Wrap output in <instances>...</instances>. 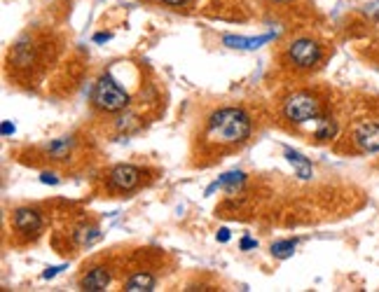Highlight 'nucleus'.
Segmentation results:
<instances>
[{
  "mask_svg": "<svg viewBox=\"0 0 379 292\" xmlns=\"http://www.w3.org/2000/svg\"><path fill=\"white\" fill-rule=\"evenodd\" d=\"M253 122L241 108L228 105L211 112L206 119L202 143L206 150H235L251 138Z\"/></svg>",
  "mask_w": 379,
  "mask_h": 292,
  "instance_id": "f257e3e1",
  "label": "nucleus"
},
{
  "mask_svg": "<svg viewBox=\"0 0 379 292\" xmlns=\"http://www.w3.org/2000/svg\"><path fill=\"white\" fill-rule=\"evenodd\" d=\"M283 117L292 124L316 122L321 117V101L314 94H309V91H297V94L285 98Z\"/></svg>",
  "mask_w": 379,
  "mask_h": 292,
  "instance_id": "f03ea898",
  "label": "nucleus"
},
{
  "mask_svg": "<svg viewBox=\"0 0 379 292\" xmlns=\"http://www.w3.org/2000/svg\"><path fill=\"white\" fill-rule=\"evenodd\" d=\"M91 101L101 112H119L129 105V94L119 87L117 79L112 75H103L96 82L94 94H91Z\"/></svg>",
  "mask_w": 379,
  "mask_h": 292,
  "instance_id": "7ed1b4c3",
  "label": "nucleus"
},
{
  "mask_svg": "<svg viewBox=\"0 0 379 292\" xmlns=\"http://www.w3.org/2000/svg\"><path fill=\"white\" fill-rule=\"evenodd\" d=\"M285 59H288L292 68L311 70L323 61V47L311 38H297L285 49Z\"/></svg>",
  "mask_w": 379,
  "mask_h": 292,
  "instance_id": "20e7f679",
  "label": "nucleus"
},
{
  "mask_svg": "<svg viewBox=\"0 0 379 292\" xmlns=\"http://www.w3.org/2000/svg\"><path fill=\"white\" fill-rule=\"evenodd\" d=\"M141 180H143V171L131 164H119L108 174V185L115 192H122V194L138 190Z\"/></svg>",
  "mask_w": 379,
  "mask_h": 292,
  "instance_id": "39448f33",
  "label": "nucleus"
},
{
  "mask_svg": "<svg viewBox=\"0 0 379 292\" xmlns=\"http://www.w3.org/2000/svg\"><path fill=\"white\" fill-rule=\"evenodd\" d=\"M43 215L38 213L36 208H17L15 215H12V227H15L17 234L22 236H38L43 231Z\"/></svg>",
  "mask_w": 379,
  "mask_h": 292,
  "instance_id": "423d86ee",
  "label": "nucleus"
},
{
  "mask_svg": "<svg viewBox=\"0 0 379 292\" xmlns=\"http://www.w3.org/2000/svg\"><path fill=\"white\" fill-rule=\"evenodd\" d=\"M354 143L361 152H379V124L363 122L354 131Z\"/></svg>",
  "mask_w": 379,
  "mask_h": 292,
  "instance_id": "0eeeda50",
  "label": "nucleus"
},
{
  "mask_svg": "<svg viewBox=\"0 0 379 292\" xmlns=\"http://www.w3.org/2000/svg\"><path fill=\"white\" fill-rule=\"evenodd\" d=\"M108 285H110V271L105 267L89 269L87 274L82 276V281H80V288L87 292H103Z\"/></svg>",
  "mask_w": 379,
  "mask_h": 292,
  "instance_id": "6e6552de",
  "label": "nucleus"
},
{
  "mask_svg": "<svg viewBox=\"0 0 379 292\" xmlns=\"http://www.w3.org/2000/svg\"><path fill=\"white\" fill-rule=\"evenodd\" d=\"M274 40V33H267V36H258V38H241V36H225L223 43L232 49H258L260 45Z\"/></svg>",
  "mask_w": 379,
  "mask_h": 292,
  "instance_id": "1a4fd4ad",
  "label": "nucleus"
},
{
  "mask_svg": "<svg viewBox=\"0 0 379 292\" xmlns=\"http://www.w3.org/2000/svg\"><path fill=\"white\" fill-rule=\"evenodd\" d=\"M155 285H157L155 276L148 274V271H138V274H134L124 281V290L126 292H152Z\"/></svg>",
  "mask_w": 379,
  "mask_h": 292,
  "instance_id": "9d476101",
  "label": "nucleus"
},
{
  "mask_svg": "<svg viewBox=\"0 0 379 292\" xmlns=\"http://www.w3.org/2000/svg\"><path fill=\"white\" fill-rule=\"evenodd\" d=\"M337 136V122L332 117H318L316 119V131H314V138L316 141H332Z\"/></svg>",
  "mask_w": 379,
  "mask_h": 292,
  "instance_id": "9b49d317",
  "label": "nucleus"
},
{
  "mask_svg": "<svg viewBox=\"0 0 379 292\" xmlns=\"http://www.w3.org/2000/svg\"><path fill=\"white\" fill-rule=\"evenodd\" d=\"M285 159H288V162H290L292 166H295V169H297V176H300L302 180H309V178H311V164L300 155V152L285 150Z\"/></svg>",
  "mask_w": 379,
  "mask_h": 292,
  "instance_id": "f8f14e48",
  "label": "nucleus"
},
{
  "mask_svg": "<svg viewBox=\"0 0 379 292\" xmlns=\"http://www.w3.org/2000/svg\"><path fill=\"white\" fill-rule=\"evenodd\" d=\"M246 180V176L241 174V171H230V174L221 176L218 180L211 185V187H228V190H237L239 185H241Z\"/></svg>",
  "mask_w": 379,
  "mask_h": 292,
  "instance_id": "ddd939ff",
  "label": "nucleus"
},
{
  "mask_svg": "<svg viewBox=\"0 0 379 292\" xmlns=\"http://www.w3.org/2000/svg\"><path fill=\"white\" fill-rule=\"evenodd\" d=\"M70 145H73V138H59V141L47 145V152H50V155L54 157V159H64V157H68Z\"/></svg>",
  "mask_w": 379,
  "mask_h": 292,
  "instance_id": "4468645a",
  "label": "nucleus"
},
{
  "mask_svg": "<svg viewBox=\"0 0 379 292\" xmlns=\"http://www.w3.org/2000/svg\"><path fill=\"white\" fill-rule=\"evenodd\" d=\"M295 241H276L272 243V255L278 257V260H285V257H290L295 253Z\"/></svg>",
  "mask_w": 379,
  "mask_h": 292,
  "instance_id": "2eb2a0df",
  "label": "nucleus"
},
{
  "mask_svg": "<svg viewBox=\"0 0 379 292\" xmlns=\"http://www.w3.org/2000/svg\"><path fill=\"white\" fill-rule=\"evenodd\" d=\"M239 248H241V250L258 248V241H255V238H251V236H244V238H241V243H239Z\"/></svg>",
  "mask_w": 379,
  "mask_h": 292,
  "instance_id": "dca6fc26",
  "label": "nucleus"
},
{
  "mask_svg": "<svg viewBox=\"0 0 379 292\" xmlns=\"http://www.w3.org/2000/svg\"><path fill=\"white\" fill-rule=\"evenodd\" d=\"M40 183H45V185H57L59 180H57L54 176H50V174H43V176H40Z\"/></svg>",
  "mask_w": 379,
  "mask_h": 292,
  "instance_id": "f3484780",
  "label": "nucleus"
},
{
  "mask_svg": "<svg viewBox=\"0 0 379 292\" xmlns=\"http://www.w3.org/2000/svg\"><path fill=\"white\" fill-rule=\"evenodd\" d=\"M61 269H64V267H52V269H47V271H45V274H43V278H54V276H57Z\"/></svg>",
  "mask_w": 379,
  "mask_h": 292,
  "instance_id": "a211bd4d",
  "label": "nucleus"
},
{
  "mask_svg": "<svg viewBox=\"0 0 379 292\" xmlns=\"http://www.w3.org/2000/svg\"><path fill=\"white\" fill-rule=\"evenodd\" d=\"M10 134H15V124L3 122V136H10Z\"/></svg>",
  "mask_w": 379,
  "mask_h": 292,
  "instance_id": "6ab92c4d",
  "label": "nucleus"
},
{
  "mask_svg": "<svg viewBox=\"0 0 379 292\" xmlns=\"http://www.w3.org/2000/svg\"><path fill=\"white\" fill-rule=\"evenodd\" d=\"M218 241H221V243H228V241H230V231H228V229H221V231H218Z\"/></svg>",
  "mask_w": 379,
  "mask_h": 292,
  "instance_id": "aec40b11",
  "label": "nucleus"
},
{
  "mask_svg": "<svg viewBox=\"0 0 379 292\" xmlns=\"http://www.w3.org/2000/svg\"><path fill=\"white\" fill-rule=\"evenodd\" d=\"M110 38H112L110 33H98V36H94L96 43H105V40H110Z\"/></svg>",
  "mask_w": 379,
  "mask_h": 292,
  "instance_id": "412c9836",
  "label": "nucleus"
},
{
  "mask_svg": "<svg viewBox=\"0 0 379 292\" xmlns=\"http://www.w3.org/2000/svg\"><path fill=\"white\" fill-rule=\"evenodd\" d=\"M162 3H166V5H185L188 0H162Z\"/></svg>",
  "mask_w": 379,
  "mask_h": 292,
  "instance_id": "4be33fe9",
  "label": "nucleus"
},
{
  "mask_svg": "<svg viewBox=\"0 0 379 292\" xmlns=\"http://www.w3.org/2000/svg\"><path fill=\"white\" fill-rule=\"evenodd\" d=\"M272 3H285V0H272Z\"/></svg>",
  "mask_w": 379,
  "mask_h": 292,
  "instance_id": "5701e85b",
  "label": "nucleus"
}]
</instances>
